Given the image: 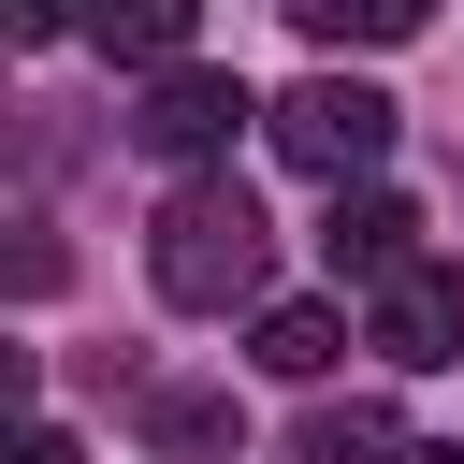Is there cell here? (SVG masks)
I'll use <instances>...</instances> for the list:
<instances>
[{"label":"cell","instance_id":"cell-12","mask_svg":"<svg viewBox=\"0 0 464 464\" xmlns=\"http://www.w3.org/2000/svg\"><path fill=\"white\" fill-rule=\"evenodd\" d=\"M420 464H464V450H420Z\"/></svg>","mask_w":464,"mask_h":464},{"label":"cell","instance_id":"cell-3","mask_svg":"<svg viewBox=\"0 0 464 464\" xmlns=\"http://www.w3.org/2000/svg\"><path fill=\"white\" fill-rule=\"evenodd\" d=\"M246 116H276V102H246L232 72H203V58H188V72H160V87L130 102V145H145V160H218Z\"/></svg>","mask_w":464,"mask_h":464},{"label":"cell","instance_id":"cell-11","mask_svg":"<svg viewBox=\"0 0 464 464\" xmlns=\"http://www.w3.org/2000/svg\"><path fill=\"white\" fill-rule=\"evenodd\" d=\"M14 464H72V435H58V420H29V435H14Z\"/></svg>","mask_w":464,"mask_h":464},{"label":"cell","instance_id":"cell-5","mask_svg":"<svg viewBox=\"0 0 464 464\" xmlns=\"http://www.w3.org/2000/svg\"><path fill=\"white\" fill-rule=\"evenodd\" d=\"M319 261L377 304L392 276H420V203L406 188H334V218H319Z\"/></svg>","mask_w":464,"mask_h":464},{"label":"cell","instance_id":"cell-2","mask_svg":"<svg viewBox=\"0 0 464 464\" xmlns=\"http://www.w3.org/2000/svg\"><path fill=\"white\" fill-rule=\"evenodd\" d=\"M261 130H276V160H290V174H334V188H348V174H377V160H392L406 102H392V87H362V72H304Z\"/></svg>","mask_w":464,"mask_h":464},{"label":"cell","instance_id":"cell-8","mask_svg":"<svg viewBox=\"0 0 464 464\" xmlns=\"http://www.w3.org/2000/svg\"><path fill=\"white\" fill-rule=\"evenodd\" d=\"M102 58H145V72H188V0H130V14H102Z\"/></svg>","mask_w":464,"mask_h":464},{"label":"cell","instance_id":"cell-4","mask_svg":"<svg viewBox=\"0 0 464 464\" xmlns=\"http://www.w3.org/2000/svg\"><path fill=\"white\" fill-rule=\"evenodd\" d=\"M362 348H377L392 377H435V362H464V276H450V261L392 276V290L362 304Z\"/></svg>","mask_w":464,"mask_h":464},{"label":"cell","instance_id":"cell-7","mask_svg":"<svg viewBox=\"0 0 464 464\" xmlns=\"http://www.w3.org/2000/svg\"><path fill=\"white\" fill-rule=\"evenodd\" d=\"M334 348H348L334 304H261V319H246V362H261V377H334Z\"/></svg>","mask_w":464,"mask_h":464},{"label":"cell","instance_id":"cell-10","mask_svg":"<svg viewBox=\"0 0 464 464\" xmlns=\"http://www.w3.org/2000/svg\"><path fill=\"white\" fill-rule=\"evenodd\" d=\"M145 435H160L174 464H203V450H232V406H218V392H160V406H145Z\"/></svg>","mask_w":464,"mask_h":464},{"label":"cell","instance_id":"cell-1","mask_svg":"<svg viewBox=\"0 0 464 464\" xmlns=\"http://www.w3.org/2000/svg\"><path fill=\"white\" fill-rule=\"evenodd\" d=\"M145 276H160V304L232 319V304H261V276H276V218H261L232 174H188V188L160 203V232H145Z\"/></svg>","mask_w":464,"mask_h":464},{"label":"cell","instance_id":"cell-9","mask_svg":"<svg viewBox=\"0 0 464 464\" xmlns=\"http://www.w3.org/2000/svg\"><path fill=\"white\" fill-rule=\"evenodd\" d=\"M304 14V44H406L420 29V0H290Z\"/></svg>","mask_w":464,"mask_h":464},{"label":"cell","instance_id":"cell-6","mask_svg":"<svg viewBox=\"0 0 464 464\" xmlns=\"http://www.w3.org/2000/svg\"><path fill=\"white\" fill-rule=\"evenodd\" d=\"M290 464H420L392 406H304L290 420Z\"/></svg>","mask_w":464,"mask_h":464}]
</instances>
